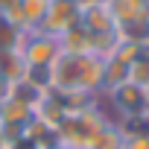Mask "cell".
<instances>
[{
    "label": "cell",
    "mask_w": 149,
    "mask_h": 149,
    "mask_svg": "<svg viewBox=\"0 0 149 149\" xmlns=\"http://www.w3.org/2000/svg\"><path fill=\"white\" fill-rule=\"evenodd\" d=\"M18 53H21V58H24L26 67H50L58 58L61 47H58V38L56 35H47L41 29H29V32L21 35Z\"/></svg>",
    "instance_id": "obj_1"
},
{
    "label": "cell",
    "mask_w": 149,
    "mask_h": 149,
    "mask_svg": "<svg viewBox=\"0 0 149 149\" xmlns=\"http://www.w3.org/2000/svg\"><path fill=\"white\" fill-rule=\"evenodd\" d=\"M105 94H108V102L114 105V111L120 114V120H134V117L149 114V88H140L134 82H123Z\"/></svg>",
    "instance_id": "obj_2"
},
{
    "label": "cell",
    "mask_w": 149,
    "mask_h": 149,
    "mask_svg": "<svg viewBox=\"0 0 149 149\" xmlns=\"http://www.w3.org/2000/svg\"><path fill=\"white\" fill-rule=\"evenodd\" d=\"M73 26H79V3H76V0H50V9L44 15L41 32L61 38Z\"/></svg>",
    "instance_id": "obj_3"
},
{
    "label": "cell",
    "mask_w": 149,
    "mask_h": 149,
    "mask_svg": "<svg viewBox=\"0 0 149 149\" xmlns=\"http://www.w3.org/2000/svg\"><path fill=\"white\" fill-rule=\"evenodd\" d=\"M79 26L91 35L117 32V21H114L105 0H85V3H79Z\"/></svg>",
    "instance_id": "obj_4"
},
{
    "label": "cell",
    "mask_w": 149,
    "mask_h": 149,
    "mask_svg": "<svg viewBox=\"0 0 149 149\" xmlns=\"http://www.w3.org/2000/svg\"><path fill=\"white\" fill-rule=\"evenodd\" d=\"M47 9H50V0H21L12 12H6V18H9L18 29L29 32V29H41Z\"/></svg>",
    "instance_id": "obj_5"
},
{
    "label": "cell",
    "mask_w": 149,
    "mask_h": 149,
    "mask_svg": "<svg viewBox=\"0 0 149 149\" xmlns=\"http://www.w3.org/2000/svg\"><path fill=\"white\" fill-rule=\"evenodd\" d=\"M111 15L117 24H126V21H137V18H146L149 15V0H105Z\"/></svg>",
    "instance_id": "obj_6"
},
{
    "label": "cell",
    "mask_w": 149,
    "mask_h": 149,
    "mask_svg": "<svg viewBox=\"0 0 149 149\" xmlns=\"http://www.w3.org/2000/svg\"><path fill=\"white\" fill-rule=\"evenodd\" d=\"M117 38L126 44H149V15L137 18V21L117 24Z\"/></svg>",
    "instance_id": "obj_7"
},
{
    "label": "cell",
    "mask_w": 149,
    "mask_h": 149,
    "mask_svg": "<svg viewBox=\"0 0 149 149\" xmlns=\"http://www.w3.org/2000/svg\"><path fill=\"white\" fill-rule=\"evenodd\" d=\"M123 129H120V123H108V126H102L97 134H94V140H91V146L88 149H123Z\"/></svg>",
    "instance_id": "obj_8"
},
{
    "label": "cell",
    "mask_w": 149,
    "mask_h": 149,
    "mask_svg": "<svg viewBox=\"0 0 149 149\" xmlns=\"http://www.w3.org/2000/svg\"><path fill=\"white\" fill-rule=\"evenodd\" d=\"M129 82H134L140 88H149V44H143L137 58L129 64Z\"/></svg>",
    "instance_id": "obj_9"
},
{
    "label": "cell",
    "mask_w": 149,
    "mask_h": 149,
    "mask_svg": "<svg viewBox=\"0 0 149 149\" xmlns=\"http://www.w3.org/2000/svg\"><path fill=\"white\" fill-rule=\"evenodd\" d=\"M123 149H149V134L143 132H123Z\"/></svg>",
    "instance_id": "obj_10"
},
{
    "label": "cell",
    "mask_w": 149,
    "mask_h": 149,
    "mask_svg": "<svg viewBox=\"0 0 149 149\" xmlns=\"http://www.w3.org/2000/svg\"><path fill=\"white\" fill-rule=\"evenodd\" d=\"M21 3V0H0V15H6V12H12L15 6Z\"/></svg>",
    "instance_id": "obj_11"
}]
</instances>
